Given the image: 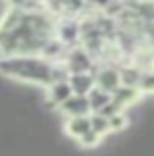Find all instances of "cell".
I'll return each instance as SVG.
<instances>
[{
  "mask_svg": "<svg viewBox=\"0 0 154 156\" xmlns=\"http://www.w3.org/2000/svg\"><path fill=\"white\" fill-rule=\"evenodd\" d=\"M141 98H142V94H141V90H138V88L119 86L117 90L111 94V101L121 111H127V109H131L137 101H141Z\"/></svg>",
  "mask_w": 154,
  "mask_h": 156,
  "instance_id": "52a82bcc",
  "label": "cell"
},
{
  "mask_svg": "<svg viewBox=\"0 0 154 156\" xmlns=\"http://www.w3.org/2000/svg\"><path fill=\"white\" fill-rule=\"evenodd\" d=\"M55 37L66 49L80 45V22L76 18H59L55 23Z\"/></svg>",
  "mask_w": 154,
  "mask_h": 156,
  "instance_id": "3957f363",
  "label": "cell"
},
{
  "mask_svg": "<svg viewBox=\"0 0 154 156\" xmlns=\"http://www.w3.org/2000/svg\"><path fill=\"white\" fill-rule=\"evenodd\" d=\"M119 78H121V86H129V88H138L141 82L142 70L137 65H133L131 61H125L123 65H119Z\"/></svg>",
  "mask_w": 154,
  "mask_h": 156,
  "instance_id": "30bf717a",
  "label": "cell"
},
{
  "mask_svg": "<svg viewBox=\"0 0 154 156\" xmlns=\"http://www.w3.org/2000/svg\"><path fill=\"white\" fill-rule=\"evenodd\" d=\"M70 96H74V94H72V90H70V86H68L66 80L53 82V84H49L45 88V101H47L49 107H53V109H59Z\"/></svg>",
  "mask_w": 154,
  "mask_h": 156,
  "instance_id": "5b68a950",
  "label": "cell"
},
{
  "mask_svg": "<svg viewBox=\"0 0 154 156\" xmlns=\"http://www.w3.org/2000/svg\"><path fill=\"white\" fill-rule=\"evenodd\" d=\"M62 65L68 70V74H80V72H94L96 66H98V61L92 55H88L80 45H76L66 49Z\"/></svg>",
  "mask_w": 154,
  "mask_h": 156,
  "instance_id": "7a4b0ae2",
  "label": "cell"
},
{
  "mask_svg": "<svg viewBox=\"0 0 154 156\" xmlns=\"http://www.w3.org/2000/svg\"><path fill=\"white\" fill-rule=\"evenodd\" d=\"M88 98V104H90V109H92V113H96V111H100L102 107H105L111 101V94H107V92L100 90V88H92L90 90V94L86 96Z\"/></svg>",
  "mask_w": 154,
  "mask_h": 156,
  "instance_id": "8fae6325",
  "label": "cell"
},
{
  "mask_svg": "<svg viewBox=\"0 0 154 156\" xmlns=\"http://www.w3.org/2000/svg\"><path fill=\"white\" fill-rule=\"evenodd\" d=\"M90 127H92V131L96 135H100L102 139L111 135V131H109V121L105 119V117L98 115V113H92L90 115Z\"/></svg>",
  "mask_w": 154,
  "mask_h": 156,
  "instance_id": "7c38bea8",
  "label": "cell"
},
{
  "mask_svg": "<svg viewBox=\"0 0 154 156\" xmlns=\"http://www.w3.org/2000/svg\"><path fill=\"white\" fill-rule=\"evenodd\" d=\"M109 131H111V135L113 133H123L125 129H127L129 125H131V121H129V115L125 113H117V115H113V117H109Z\"/></svg>",
  "mask_w": 154,
  "mask_h": 156,
  "instance_id": "9a60e30c",
  "label": "cell"
},
{
  "mask_svg": "<svg viewBox=\"0 0 154 156\" xmlns=\"http://www.w3.org/2000/svg\"><path fill=\"white\" fill-rule=\"evenodd\" d=\"M102 140H103L102 136H100V135H96L94 131L90 129L88 133H86V135H82L78 140H76V143H78V146H80V148H84V150H92V148H98V146L102 144Z\"/></svg>",
  "mask_w": 154,
  "mask_h": 156,
  "instance_id": "4fadbf2b",
  "label": "cell"
},
{
  "mask_svg": "<svg viewBox=\"0 0 154 156\" xmlns=\"http://www.w3.org/2000/svg\"><path fill=\"white\" fill-rule=\"evenodd\" d=\"M68 86L74 96H88L90 90L96 86L94 82V72H80V74H70L68 76Z\"/></svg>",
  "mask_w": 154,
  "mask_h": 156,
  "instance_id": "9c48e42d",
  "label": "cell"
},
{
  "mask_svg": "<svg viewBox=\"0 0 154 156\" xmlns=\"http://www.w3.org/2000/svg\"><path fill=\"white\" fill-rule=\"evenodd\" d=\"M138 90L142 96H154V68L150 70H144L138 82Z\"/></svg>",
  "mask_w": 154,
  "mask_h": 156,
  "instance_id": "5bb4252c",
  "label": "cell"
},
{
  "mask_svg": "<svg viewBox=\"0 0 154 156\" xmlns=\"http://www.w3.org/2000/svg\"><path fill=\"white\" fill-rule=\"evenodd\" d=\"M94 82H96V88L107 92V94H113V92L121 86L119 68L115 65H102V62H100L94 70Z\"/></svg>",
  "mask_w": 154,
  "mask_h": 156,
  "instance_id": "277c9868",
  "label": "cell"
},
{
  "mask_svg": "<svg viewBox=\"0 0 154 156\" xmlns=\"http://www.w3.org/2000/svg\"><path fill=\"white\" fill-rule=\"evenodd\" d=\"M59 111L65 119H68V117H80V115H92V109H90V104H88V98L86 96H70L59 107Z\"/></svg>",
  "mask_w": 154,
  "mask_h": 156,
  "instance_id": "8992f818",
  "label": "cell"
},
{
  "mask_svg": "<svg viewBox=\"0 0 154 156\" xmlns=\"http://www.w3.org/2000/svg\"><path fill=\"white\" fill-rule=\"evenodd\" d=\"M92 129L90 127V115H80V117H68L62 121V131L65 135L72 140H78L82 135H86Z\"/></svg>",
  "mask_w": 154,
  "mask_h": 156,
  "instance_id": "ba28073f",
  "label": "cell"
},
{
  "mask_svg": "<svg viewBox=\"0 0 154 156\" xmlns=\"http://www.w3.org/2000/svg\"><path fill=\"white\" fill-rule=\"evenodd\" d=\"M53 66L55 62L45 61L39 55L2 57L0 58V76L45 90L49 84H53Z\"/></svg>",
  "mask_w": 154,
  "mask_h": 156,
  "instance_id": "6da1fadb",
  "label": "cell"
}]
</instances>
